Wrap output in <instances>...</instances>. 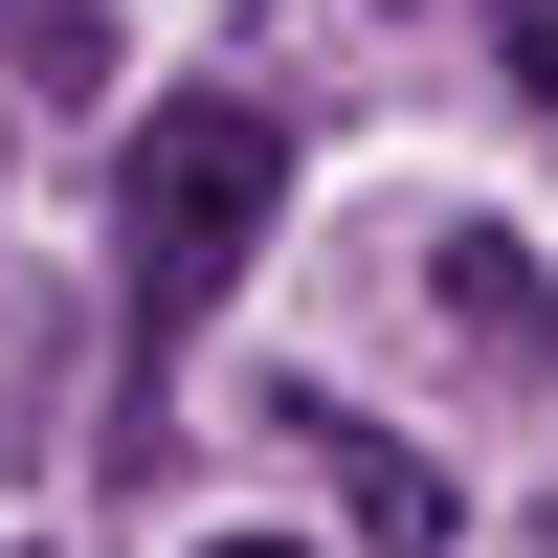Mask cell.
I'll list each match as a JSON object with an SVG mask.
<instances>
[{
    "mask_svg": "<svg viewBox=\"0 0 558 558\" xmlns=\"http://www.w3.org/2000/svg\"><path fill=\"white\" fill-rule=\"evenodd\" d=\"M447 313H470L492 357H558V291H536V246H514V223H447Z\"/></svg>",
    "mask_w": 558,
    "mask_h": 558,
    "instance_id": "obj_2",
    "label": "cell"
},
{
    "mask_svg": "<svg viewBox=\"0 0 558 558\" xmlns=\"http://www.w3.org/2000/svg\"><path fill=\"white\" fill-rule=\"evenodd\" d=\"M536 68H558V23H536Z\"/></svg>",
    "mask_w": 558,
    "mask_h": 558,
    "instance_id": "obj_5",
    "label": "cell"
},
{
    "mask_svg": "<svg viewBox=\"0 0 558 558\" xmlns=\"http://www.w3.org/2000/svg\"><path fill=\"white\" fill-rule=\"evenodd\" d=\"M268 202H291L268 89H157V112H134V202H112V246H134V357H179L223 291H246Z\"/></svg>",
    "mask_w": 558,
    "mask_h": 558,
    "instance_id": "obj_1",
    "label": "cell"
},
{
    "mask_svg": "<svg viewBox=\"0 0 558 558\" xmlns=\"http://www.w3.org/2000/svg\"><path fill=\"white\" fill-rule=\"evenodd\" d=\"M202 558H291V536H202Z\"/></svg>",
    "mask_w": 558,
    "mask_h": 558,
    "instance_id": "obj_4",
    "label": "cell"
},
{
    "mask_svg": "<svg viewBox=\"0 0 558 558\" xmlns=\"http://www.w3.org/2000/svg\"><path fill=\"white\" fill-rule=\"evenodd\" d=\"M313 447H336V470H357V514H380L402 558H447V470H425V447H357V425H313Z\"/></svg>",
    "mask_w": 558,
    "mask_h": 558,
    "instance_id": "obj_3",
    "label": "cell"
}]
</instances>
